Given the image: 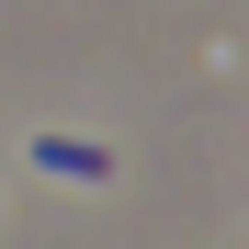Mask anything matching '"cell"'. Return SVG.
<instances>
[{
	"label": "cell",
	"instance_id": "obj_1",
	"mask_svg": "<svg viewBox=\"0 0 249 249\" xmlns=\"http://www.w3.org/2000/svg\"><path fill=\"white\" fill-rule=\"evenodd\" d=\"M34 170H57V181H113V147H91V136H34Z\"/></svg>",
	"mask_w": 249,
	"mask_h": 249
}]
</instances>
